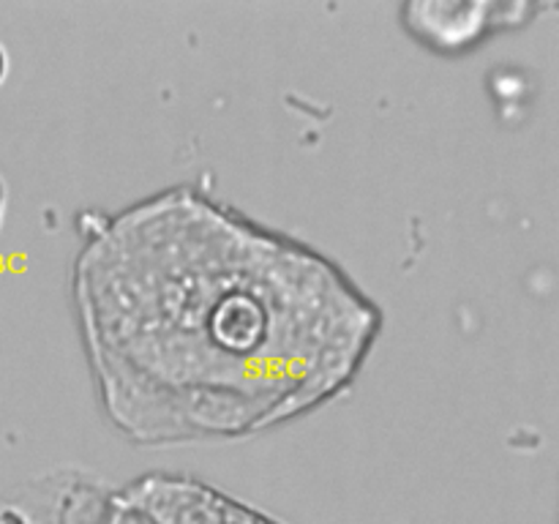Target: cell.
<instances>
[{"label":"cell","instance_id":"cell-1","mask_svg":"<svg viewBox=\"0 0 559 524\" xmlns=\"http://www.w3.org/2000/svg\"><path fill=\"white\" fill-rule=\"evenodd\" d=\"M74 298L104 409L142 445L300 418L358 377L382 325L328 257L194 189L104 216Z\"/></svg>","mask_w":559,"mask_h":524},{"label":"cell","instance_id":"cell-3","mask_svg":"<svg viewBox=\"0 0 559 524\" xmlns=\"http://www.w3.org/2000/svg\"><path fill=\"white\" fill-rule=\"evenodd\" d=\"M5 74H9V52H5V47L0 44V85H3Z\"/></svg>","mask_w":559,"mask_h":524},{"label":"cell","instance_id":"cell-4","mask_svg":"<svg viewBox=\"0 0 559 524\" xmlns=\"http://www.w3.org/2000/svg\"><path fill=\"white\" fill-rule=\"evenodd\" d=\"M3 207H5V186L0 180V218H3Z\"/></svg>","mask_w":559,"mask_h":524},{"label":"cell","instance_id":"cell-2","mask_svg":"<svg viewBox=\"0 0 559 524\" xmlns=\"http://www.w3.org/2000/svg\"><path fill=\"white\" fill-rule=\"evenodd\" d=\"M527 3H413L404 9L407 27L429 47L456 52L480 41L491 27L516 25Z\"/></svg>","mask_w":559,"mask_h":524}]
</instances>
